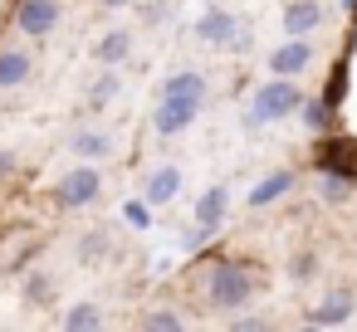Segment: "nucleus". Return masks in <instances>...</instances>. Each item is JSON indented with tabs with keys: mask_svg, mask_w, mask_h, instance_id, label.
<instances>
[{
	"mask_svg": "<svg viewBox=\"0 0 357 332\" xmlns=\"http://www.w3.org/2000/svg\"><path fill=\"white\" fill-rule=\"evenodd\" d=\"M298 103H303V88H298L294 79L274 74L269 84H259V88L250 93V108H245V127L255 132V127L284 122V118H294V113H298Z\"/></svg>",
	"mask_w": 357,
	"mask_h": 332,
	"instance_id": "nucleus-1",
	"label": "nucleus"
},
{
	"mask_svg": "<svg viewBox=\"0 0 357 332\" xmlns=\"http://www.w3.org/2000/svg\"><path fill=\"white\" fill-rule=\"evenodd\" d=\"M255 283H259V278H255L240 259H215V269L206 274V308H211V313H235V308L250 303Z\"/></svg>",
	"mask_w": 357,
	"mask_h": 332,
	"instance_id": "nucleus-2",
	"label": "nucleus"
},
{
	"mask_svg": "<svg viewBox=\"0 0 357 332\" xmlns=\"http://www.w3.org/2000/svg\"><path fill=\"white\" fill-rule=\"evenodd\" d=\"M196 40H201V45H215V49H250L255 35H250L225 6H211V10L196 20Z\"/></svg>",
	"mask_w": 357,
	"mask_h": 332,
	"instance_id": "nucleus-3",
	"label": "nucleus"
},
{
	"mask_svg": "<svg viewBox=\"0 0 357 332\" xmlns=\"http://www.w3.org/2000/svg\"><path fill=\"white\" fill-rule=\"evenodd\" d=\"M98 191H103L98 166H74L69 176H59V186H54V205H59V210H84V205L98 200Z\"/></svg>",
	"mask_w": 357,
	"mask_h": 332,
	"instance_id": "nucleus-4",
	"label": "nucleus"
},
{
	"mask_svg": "<svg viewBox=\"0 0 357 332\" xmlns=\"http://www.w3.org/2000/svg\"><path fill=\"white\" fill-rule=\"evenodd\" d=\"M59 20H64V6H59V0H15V30L30 35V40L54 35Z\"/></svg>",
	"mask_w": 357,
	"mask_h": 332,
	"instance_id": "nucleus-5",
	"label": "nucleus"
},
{
	"mask_svg": "<svg viewBox=\"0 0 357 332\" xmlns=\"http://www.w3.org/2000/svg\"><path fill=\"white\" fill-rule=\"evenodd\" d=\"M201 108H206V98H181V93H162V108L152 113V127H157V137H176V132H186L196 118H201Z\"/></svg>",
	"mask_w": 357,
	"mask_h": 332,
	"instance_id": "nucleus-6",
	"label": "nucleus"
},
{
	"mask_svg": "<svg viewBox=\"0 0 357 332\" xmlns=\"http://www.w3.org/2000/svg\"><path fill=\"white\" fill-rule=\"evenodd\" d=\"M313 171H328V176H342L357 186V142L347 137H323L313 147Z\"/></svg>",
	"mask_w": 357,
	"mask_h": 332,
	"instance_id": "nucleus-7",
	"label": "nucleus"
},
{
	"mask_svg": "<svg viewBox=\"0 0 357 332\" xmlns=\"http://www.w3.org/2000/svg\"><path fill=\"white\" fill-rule=\"evenodd\" d=\"M352 317H357V293H352V288H328V298L303 313L308 327H342V322H352Z\"/></svg>",
	"mask_w": 357,
	"mask_h": 332,
	"instance_id": "nucleus-8",
	"label": "nucleus"
},
{
	"mask_svg": "<svg viewBox=\"0 0 357 332\" xmlns=\"http://www.w3.org/2000/svg\"><path fill=\"white\" fill-rule=\"evenodd\" d=\"M308 64H313V45H308V35H284V45L269 54V74H284V79H298Z\"/></svg>",
	"mask_w": 357,
	"mask_h": 332,
	"instance_id": "nucleus-9",
	"label": "nucleus"
},
{
	"mask_svg": "<svg viewBox=\"0 0 357 332\" xmlns=\"http://www.w3.org/2000/svg\"><path fill=\"white\" fill-rule=\"evenodd\" d=\"M225 210H230V191H225V186H206V191L196 196V225H201L206 235H215V230L225 225Z\"/></svg>",
	"mask_w": 357,
	"mask_h": 332,
	"instance_id": "nucleus-10",
	"label": "nucleus"
},
{
	"mask_svg": "<svg viewBox=\"0 0 357 332\" xmlns=\"http://www.w3.org/2000/svg\"><path fill=\"white\" fill-rule=\"evenodd\" d=\"M69 152L84 157V161H103V157H113V132H103V127H79V132L69 137Z\"/></svg>",
	"mask_w": 357,
	"mask_h": 332,
	"instance_id": "nucleus-11",
	"label": "nucleus"
},
{
	"mask_svg": "<svg viewBox=\"0 0 357 332\" xmlns=\"http://www.w3.org/2000/svg\"><path fill=\"white\" fill-rule=\"evenodd\" d=\"M289 191H294V171H289V166H279V171H269L259 186H250V210H264V205L284 200Z\"/></svg>",
	"mask_w": 357,
	"mask_h": 332,
	"instance_id": "nucleus-12",
	"label": "nucleus"
},
{
	"mask_svg": "<svg viewBox=\"0 0 357 332\" xmlns=\"http://www.w3.org/2000/svg\"><path fill=\"white\" fill-rule=\"evenodd\" d=\"M323 25V6L318 0H289L284 6V35H313Z\"/></svg>",
	"mask_w": 357,
	"mask_h": 332,
	"instance_id": "nucleus-13",
	"label": "nucleus"
},
{
	"mask_svg": "<svg viewBox=\"0 0 357 332\" xmlns=\"http://www.w3.org/2000/svg\"><path fill=\"white\" fill-rule=\"evenodd\" d=\"M30 74H35V59H30V49H0V88H20V84H30Z\"/></svg>",
	"mask_w": 357,
	"mask_h": 332,
	"instance_id": "nucleus-14",
	"label": "nucleus"
},
{
	"mask_svg": "<svg viewBox=\"0 0 357 332\" xmlns=\"http://www.w3.org/2000/svg\"><path fill=\"white\" fill-rule=\"evenodd\" d=\"M181 196V171L176 166H157L152 176H147V186H142V200L147 205H167V200H176Z\"/></svg>",
	"mask_w": 357,
	"mask_h": 332,
	"instance_id": "nucleus-15",
	"label": "nucleus"
},
{
	"mask_svg": "<svg viewBox=\"0 0 357 332\" xmlns=\"http://www.w3.org/2000/svg\"><path fill=\"white\" fill-rule=\"evenodd\" d=\"M128 54H132V30H108V35L93 45V59H98L103 69H118Z\"/></svg>",
	"mask_w": 357,
	"mask_h": 332,
	"instance_id": "nucleus-16",
	"label": "nucleus"
},
{
	"mask_svg": "<svg viewBox=\"0 0 357 332\" xmlns=\"http://www.w3.org/2000/svg\"><path fill=\"white\" fill-rule=\"evenodd\" d=\"M162 93H181V98H211V84H206V74H201V69H176V74L162 84Z\"/></svg>",
	"mask_w": 357,
	"mask_h": 332,
	"instance_id": "nucleus-17",
	"label": "nucleus"
},
{
	"mask_svg": "<svg viewBox=\"0 0 357 332\" xmlns=\"http://www.w3.org/2000/svg\"><path fill=\"white\" fill-rule=\"evenodd\" d=\"M108 249H113L108 230H89V235H79V244H74V259H79V264H103V259H108Z\"/></svg>",
	"mask_w": 357,
	"mask_h": 332,
	"instance_id": "nucleus-18",
	"label": "nucleus"
},
{
	"mask_svg": "<svg viewBox=\"0 0 357 332\" xmlns=\"http://www.w3.org/2000/svg\"><path fill=\"white\" fill-rule=\"evenodd\" d=\"M298 118H303V127H308V132H318V137L333 127V108H328L323 98H303V103H298Z\"/></svg>",
	"mask_w": 357,
	"mask_h": 332,
	"instance_id": "nucleus-19",
	"label": "nucleus"
},
{
	"mask_svg": "<svg viewBox=\"0 0 357 332\" xmlns=\"http://www.w3.org/2000/svg\"><path fill=\"white\" fill-rule=\"evenodd\" d=\"M25 303H30V308H50V303H54V278H50L45 269L25 274Z\"/></svg>",
	"mask_w": 357,
	"mask_h": 332,
	"instance_id": "nucleus-20",
	"label": "nucleus"
},
{
	"mask_svg": "<svg viewBox=\"0 0 357 332\" xmlns=\"http://www.w3.org/2000/svg\"><path fill=\"white\" fill-rule=\"evenodd\" d=\"M64 327H69V332H89V327H103V308H98V303H74V308L64 313Z\"/></svg>",
	"mask_w": 357,
	"mask_h": 332,
	"instance_id": "nucleus-21",
	"label": "nucleus"
},
{
	"mask_svg": "<svg viewBox=\"0 0 357 332\" xmlns=\"http://www.w3.org/2000/svg\"><path fill=\"white\" fill-rule=\"evenodd\" d=\"M118 93H123V79H118V74L108 69V74H103V79H98V84L89 88V108H93V113H103V108H108V103H113Z\"/></svg>",
	"mask_w": 357,
	"mask_h": 332,
	"instance_id": "nucleus-22",
	"label": "nucleus"
},
{
	"mask_svg": "<svg viewBox=\"0 0 357 332\" xmlns=\"http://www.w3.org/2000/svg\"><path fill=\"white\" fill-rule=\"evenodd\" d=\"M347 191H352V181H342V176H328V171H318V196L323 200H347Z\"/></svg>",
	"mask_w": 357,
	"mask_h": 332,
	"instance_id": "nucleus-23",
	"label": "nucleus"
},
{
	"mask_svg": "<svg viewBox=\"0 0 357 332\" xmlns=\"http://www.w3.org/2000/svg\"><path fill=\"white\" fill-rule=\"evenodd\" d=\"M123 220H128L132 230H152V205H147V200H132V196H128V200H123Z\"/></svg>",
	"mask_w": 357,
	"mask_h": 332,
	"instance_id": "nucleus-24",
	"label": "nucleus"
},
{
	"mask_svg": "<svg viewBox=\"0 0 357 332\" xmlns=\"http://www.w3.org/2000/svg\"><path fill=\"white\" fill-rule=\"evenodd\" d=\"M181 322H186V317H181L176 308H157V313H147V317H142V327H152V332H176Z\"/></svg>",
	"mask_w": 357,
	"mask_h": 332,
	"instance_id": "nucleus-25",
	"label": "nucleus"
},
{
	"mask_svg": "<svg viewBox=\"0 0 357 332\" xmlns=\"http://www.w3.org/2000/svg\"><path fill=\"white\" fill-rule=\"evenodd\" d=\"M313 274H318V259H313V254H298V259L289 264V278H294V283H313Z\"/></svg>",
	"mask_w": 357,
	"mask_h": 332,
	"instance_id": "nucleus-26",
	"label": "nucleus"
},
{
	"mask_svg": "<svg viewBox=\"0 0 357 332\" xmlns=\"http://www.w3.org/2000/svg\"><path fill=\"white\" fill-rule=\"evenodd\" d=\"M230 327H235V332H264V327H274V322H269V317H259V313H240Z\"/></svg>",
	"mask_w": 357,
	"mask_h": 332,
	"instance_id": "nucleus-27",
	"label": "nucleus"
},
{
	"mask_svg": "<svg viewBox=\"0 0 357 332\" xmlns=\"http://www.w3.org/2000/svg\"><path fill=\"white\" fill-rule=\"evenodd\" d=\"M15 171H20V157L0 147V181H6V176H15Z\"/></svg>",
	"mask_w": 357,
	"mask_h": 332,
	"instance_id": "nucleus-28",
	"label": "nucleus"
},
{
	"mask_svg": "<svg viewBox=\"0 0 357 332\" xmlns=\"http://www.w3.org/2000/svg\"><path fill=\"white\" fill-rule=\"evenodd\" d=\"M103 10H128V6H137V0H98Z\"/></svg>",
	"mask_w": 357,
	"mask_h": 332,
	"instance_id": "nucleus-29",
	"label": "nucleus"
},
{
	"mask_svg": "<svg viewBox=\"0 0 357 332\" xmlns=\"http://www.w3.org/2000/svg\"><path fill=\"white\" fill-rule=\"evenodd\" d=\"M342 10H347V15H357V0H342Z\"/></svg>",
	"mask_w": 357,
	"mask_h": 332,
	"instance_id": "nucleus-30",
	"label": "nucleus"
}]
</instances>
